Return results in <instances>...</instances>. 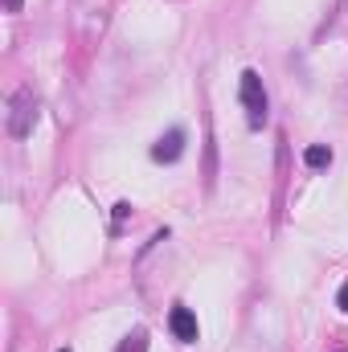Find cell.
<instances>
[{
  "label": "cell",
  "mask_w": 348,
  "mask_h": 352,
  "mask_svg": "<svg viewBox=\"0 0 348 352\" xmlns=\"http://www.w3.org/2000/svg\"><path fill=\"white\" fill-rule=\"evenodd\" d=\"M238 98H242V111H246L250 131H262V127H266V115H270V98H266V87H262L259 70H242V78H238Z\"/></svg>",
  "instance_id": "obj_1"
},
{
  "label": "cell",
  "mask_w": 348,
  "mask_h": 352,
  "mask_svg": "<svg viewBox=\"0 0 348 352\" xmlns=\"http://www.w3.org/2000/svg\"><path fill=\"white\" fill-rule=\"evenodd\" d=\"M33 123H37V102H33L29 90H17L12 102H8V135L12 140H25L33 131Z\"/></svg>",
  "instance_id": "obj_2"
},
{
  "label": "cell",
  "mask_w": 348,
  "mask_h": 352,
  "mask_svg": "<svg viewBox=\"0 0 348 352\" xmlns=\"http://www.w3.org/2000/svg\"><path fill=\"white\" fill-rule=\"evenodd\" d=\"M168 332H173L180 344H197V336H201V328H197V316L184 307V303H176L173 311H168Z\"/></svg>",
  "instance_id": "obj_3"
},
{
  "label": "cell",
  "mask_w": 348,
  "mask_h": 352,
  "mask_svg": "<svg viewBox=\"0 0 348 352\" xmlns=\"http://www.w3.org/2000/svg\"><path fill=\"white\" fill-rule=\"evenodd\" d=\"M180 156H184V127L164 131V135L152 144V160H156V164H176Z\"/></svg>",
  "instance_id": "obj_4"
},
{
  "label": "cell",
  "mask_w": 348,
  "mask_h": 352,
  "mask_svg": "<svg viewBox=\"0 0 348 352\" xmlns=\"http://www.w3.org/2000/svg\"><path fill=\"white\" fill-rule=\"evenodd\" d=\"M303 164H307V168H328V164H332V148H328V144H312V148L303 152Z\"/></svg>",
  "instance_id": "obj_5"
},
{
  "label": "cell",
  "mask_w": 348,
  "mask_h": 352,
  "mask_svg": "<svg viewBox=\"0 0 348 352\" xmlns=\"http://www.w3.org/2000/svg\"><path fill=\"white\" fill-rule=\"evenodd\" d=\"M115 352H148V332H144V328H131Z\"/></svg>",
  "instance_id": "obj_6"
},
{
  "label": "cell",
  "mask_w": 348,
  "mask_h": 352,
  "mask_svg": "<svg viewBox=\"0 0 348 352\" xmlns=\"http://www.w3.org/2000/svg\"><path fill=\"white\" fill-rule=\"evenodd\" d=\"M123 217H131V205H127V201L115 205V221H123Z\"/></svg>",
  "instance_id": "obj_7"
},
{
  "label": "cell",
  "mask_w": 348,
  "mask_h": 352,
  "mask_svg": "<svg viewBox=\"0 0 348 352\" xmlns=\"http://www.w3.org/2000/svg\"><path fill=\"white\" fill-rule=\"evenodd\" d=\"M336 303H340V311H348V283L340 287V299H336Z\"/></svg>",
  "instance_id": "obj_8"
},
{
  "label": "cell",
  "mask_w": 348,
  "mask_h": 352,
  "mask_svg": "<svg viewBox=\"0 0 348 352\" xmlns=\"http://www.w3.org/2000/svg\"><path fill=\"white\" fill-rule=\"evenodd\" d=\"M21 4H25V0H4V8H8V12H21Z\"/></svg>",
  "instance_id": "obj_9"
},
{
  "label": "cell",
  "mask_w": 348,
  "mask_h": 352,
  "mask_svg": "<svg viewBox=\"0 0 348 352\" xmlns=\"http://www.w3.org/2000/svg\"><path fill=\"white\" fill-rule=\"evenodd\" d=\"M58 352H70V349H58Z\"/></svg>",
  "instance_id": "obj_10"
}]
</instances>
